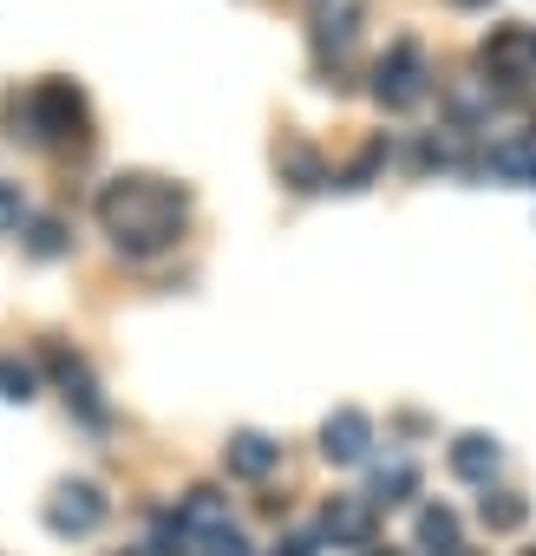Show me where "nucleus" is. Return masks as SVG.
<instances>
[{"label": "nucleus", "mask_w": 536, "mask_h": 556, "mask_svg": "<svg viewBox=\"0 0 536 556\" xmlns=\"http://www.w3.org/2000/svg\"><path fill=\"white\" fill-rule=\"evenodd\" d=\"M27 249H34V255H60V249H66V229H60L53 216H40L34 236H27Z\"/></svg>", "instance_id": "18"}, {"label": "nucleus", "mask_w": 536, "mask_h": 556, "mask_svg": "<svg viewBox=\"0 0 536 556\" xmlns=\"http://www.w3.org/2000/svg\"><path fill=\"white\" fill-rule=\"evenodd\" d=\"M177 530H183L190 543L222 536V530H229V497H222V491H209V484H203V491H190V497L177 504Z\"/></svg>", "instance_id": "6"}, {"label": "nucleus", "mask_w": 536, "mask_h": 556, "mask_svg": "<svg viewBox=\"0 0 536 556\" xmlns=\"http://www.w3.org/2000/svg\"><path fill=\"white\" fill-rule=\"evenodd\" d=\"M21 118H27V138H66V131L86 125V99H79L66 79H47V86L21 105Z\"/></svg>", "instance_id": "3"}, {"label": "nucleus", "mask_w": 536, "mask_h": 556, "mask_svg": "<svg viewBox=\"0 0 536 556\" xmlns=\"http://www.w3.org/2000/svg\"><path fill=\"white\" fill-rule=\"evenodd\" d=\"M373 99L393 105V112H406V105L425 99V53H419L412 40H393V53H386L380 73H373Z\"/></svg>", "instance_id": "2"}, {"label": "nucleus", "mask_w": 536, "mask_h": 556, "mask_svg": "<svg viewBox=\"0 0 536 556\" xmlns=\"http://www.w3.org/2000/svg\"><path fill=\"white\" fill-rule=\"evenodd\" d=\"M419 543H432V556H451V549H458V517H451L445 504L419 510Z\"/></svg>", "instance_id": "12"}, {"label": "nucleus", "mask_w": 536, "mask_h": 556, "mask_svg": "<svg viewBox=\"0 0 536 556\" xmlns=\"http://www.w3.org/2000/svg\"><path fill=\"white\" fill-rule=\"evenodd\" d=\"M490 177L503 184H536V138H503L490 151Z\"/></svg>", "instance_id": "10"}, {"label": "nucleus", "mask_w": 536, "mask_h": 556, "mask_svg": "<svg viewBox=\"0 0 536 556\" xmlns=\"http://www.w3.org/2000/svg\"><path fill=\"white\" fill-rule=\"evenodd\" d=\"M451 8H484V0H451Z\"/></svg>", "instance_id": "22"}, {"label": "nucleus", "mask_w": 536, "mask_h": 556, "mask_svg": "<svg viewBox=\"0 0 536 556\" xmlns=\"http://www.w3.org/2000/svg\"><path fill=\"white\" fill-rule=\"evenodd\" d=\"M99 223L112 229V242L125 255H157L183 229V190H170L157 177H118L99 190Z\"/></svg>", "instance_id": "1"}, {"label": "nucleus", "mask_w": 536, "mask_h": 556, "mask_svg": "<svg viewBox=\"0 0 536 556\" xmlns=\"http://www.w3.org/2000/svg\"><path fill=\"white\" fill-rule=\"evenodd\" d=\"M367 445H373V419H367V413H354V406H341V413L321 426V452H328L334 465H360V458H367Z\"/></svg>", "instance_id": "5"}, {"label": "nucleus", "mask_w": 536, "mask_h": 556, "mask_svg": "<svg viewBox=\"0 0 536 556\" xmlns=\"http://www.w3.org/2000/svg\"><path fill=\"white\" fill-rule=\"evenodd\" d=\"M529 556H536V549H529Z\"/></svg>", "instance_id": "24"}, {"label": "nucleus", "mask_w": 536, "mask_h": 556, "mask_svg": "<svg viewBox=\"0 0 536 556\" xmlns=\"http://www.w3.org/2000/svg\"><path fill=\"white\" fill-rule=\"evenodd\" d=\"M354 40V8H341V14H321V34H315V47L328 53V47H347Z\"/></svg>", "instance_id": "16"}, {"label": "nucleus", "mask_w": 536, "mask_h": 556, "mask_svg": "<svg viewBox=\"0 0 536 556\" xmlns=\"http://www.w3.org/2000/svg\"><path fill=\"white\" fill-rule=\"evenodd\" d=\"M203 549H209V556H248V543H242L235 530H222V536H209Z\"/></svg>", "instance_id": "20"}, {"label": "nucleus", "mask_w": 536, "mask_h": 556, "mask_svg": "<svg viewBox=\"0 0 536 556\" xmlns=\"http://www.w3.org/2000/svg\"><path fill=\"white\" fill-rule=\"evenodd\" d=\"M321 530H328L334 543H367V536H373V504H367V497H328Z\"/></svg>", "instance_id": "7"}, {"label": "nucleus", "mask_w": 536, "mask_h": 556, "mask_svg": "<svg viewBox=\"0 0 536 556\" xmlns=\"http://www.w3.org/2000/svg\"><path fill=\"white\" fill-rule=\"evenodd\" d=\"M276 458H282V445H268L261 432H235V439L222 445V465H229L235 478H268V471H276Z\"/></svg>", "instance_id": "8"}, {"label": "nucleus", "mask_w": 536, "mask_h": 556, "mask_svg": "<svg viewBox=\"0 0 536 556\" xmlns=\"http://www.w3.org/2000/svg\"><path fill=\"white\" fill-rule=\"evenodd\" d=\"M380 164H386V144H380V138H373V144H367V151H360V157H354V170H347V177H341V190H360V184H367V177H373V170H380Z\"/></svg>", "instance_id": "17"}, {"label": "nucleus", "mask_w": 536, "mask_h": 556, "mask_svg": "<svg viewBox=\"0 0 536 556\" xmlns=\"http://www.w3.org/2000/svg\"><path fill=\"white\" fill-rule=\"evenodd\" d=\"M282 170L295 177V190H321V177H328V170H321V157H315L308 144H289V151H282Z\"/></svg>", "instance_id": "14"}, {"label": "nucleus", "mask_w": 536, "mask_h": 556, "mask_svg": "<svg viewBox=\"0 0 536 556\" xmlns=\"http://www.w3.org/2000/svg\"><path fill=\"white\" fill-rule=\"evenodd\" d=\"M315 549H321V536H308V530H302V536H289L276 556H315Z\"/></svg>", "instance_id": "21"}, {"label": "nucleus", "mask_w": 536, "mask_h": 556, "mask_svg": "<svg viewBox=\"0 0 536 556\" xmlns=\"http://www.w3.org/2000/svg\"><path fill=\"white\" fill-rule=\"evenodd\" d=\"M412 491H419V465H412L406 452H386V458H380V471H373V497L399 504V497H412Z\"/></svg>", "instance_id": "11"}, {"label": "nucleus", "mask_w": 536, "mask_h": 556, "mask_svg": "<svg viewBox=\"0 0 536 556\" xmlns=\"http://www.w3.org/2000/svg\"><path fill=\"white\" fill-rule=\"evenodd\" d=\"M529 47H536V34H529Z\"/></svg>", "instance_id": "23"}, {"label": "nucleus", "mask_w": 536, "mask_h": 556, "mask_svg": "<svg viewBox=\"0 0 536 556\" xmlns=\"http://www.w3.org/2000/svg\"><path fill=\"white\" fill-rule=\"evenodd\" d=\"M477 517H484V523H490V530H516V523H523V517H529V504H523V497H516V491H490V497H484V504H477Z\"/></svg>", "instance_id": "13"}, {"label": "nucleus", "mask_w": 536, "mask_h": 556, "mask_svg": "<svg viewBox=\"0 0 536 556\" xmlns=\"http://www.w3.org/2000/svg\"><path fill=\"white\" fill-rule=\"evenodd\" d=\"M47 523H53L60 536H86V530H99V523H105V497H99V484H60L53 504H47Z\"/></svg>", "instance_id": "4"}, {"label": "nucleus", "mask_w": 536, "mask_h": 556, "mask_svg": "<svg viewBox=\"0 0 536 556\" xmlns=\"http://www.w3.org/2000/svg\"><path fill=\"white\" fill-rule=\"evenodd\" d=\"M0 393H8V400H34V367L27 361H0Z\"/></svg>", "instance_id": "15"}, {"label": "nucleus", "mask_w": 536, "mask_h": 556, "mask_svg": "<svg viewBox=\"0 0 536 556\" xmlns=\"http://www.w3.org/2000/svg\"><path fill=\"white\" fill-rule=\"evenodd\" d=\"M451 471H458L464 484H490V471H497V439H484V432L451 439Z\"/></svg>", "instance_id": "9"}, {"label": "nucleus", "mask_w": 536, "mask_h": 556, "mask_svg": "<svg viewBox=\"0 0 536 556\" xmlns=\"http://www.w3.org/2000/svg\"><path fill=\"white\" fill-rule=\"evenodd\" d=\"M21 210H27V203H21V184H0V229H14Z\"/></svg>", "instance_id": "19"}]
</instances>
